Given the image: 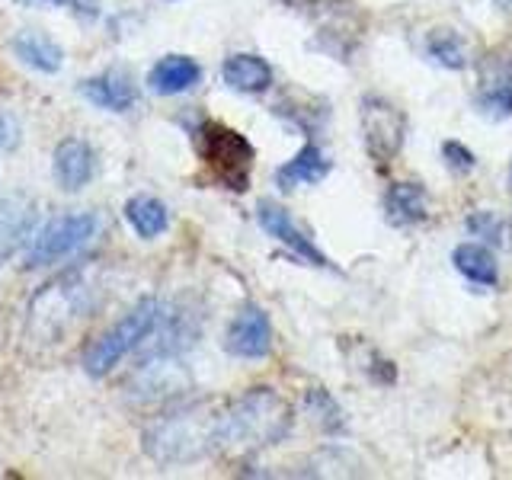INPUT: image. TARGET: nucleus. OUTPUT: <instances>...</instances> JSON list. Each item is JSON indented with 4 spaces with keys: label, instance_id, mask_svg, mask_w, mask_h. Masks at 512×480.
<instances>
[{
    "label": "nucleus",
    "instance_id": "f257e3e1",
    "mask_svg": "<svg viewBox=\"0 0 512 480\" xmlns=\"http://www.w3.org/2000/svg\"><path fill=\"white\" fill-rule=\"evenodd\" d=\"M221 445V416L205 404L176 407L144 429V452L160 464H186Z\"/></svg>",
    "mask_w": 512,
    "mask_h": 480
},
{
    "label": "nucleus",
    "instance_id": "f03ea898",
    "mask_svg": "<svg viewBox=\"0 0 512 480\" xmlns=\"http://www.w3.org/2000/svg\"><path fill=\"white\" fill-rule=\"evenodd\" d=\"M292 429V407L272 388H253L221 416V445L263 448L276 445Z\"/></svg>",
    "mask_w": 512,
    "mask_h": 480
},
{
    "label": "nucleus",
    "instance_id": "7ed1b4c3",
    "mask_svg": "<svg viewBox=\"0 0 512 480\" xmlns=\"http://www.w3.org/2000/svg\"><path fill=\"white\" fill-rule=\"evenodd\" d=\"M167 317H170L167 308L157 298H141L116 327H109L103 336H96V340L87 346V352H84L87 375H93V378L109 375L128 352H135L141 343H148L157 330H164Z\"/></svg>",
    "mask_w": 512,
    "mask_h": 480
},
{
    "label": "nucleus",
    "instance_id": "20e7f679",
    "mask_svg": "<svg viewBox=\"0 0 512 480\" xmlns=\"http://www.w3.org/2000/svg\"><path fill=\"white\" fill-rule=\"evenodd\" d=\"M96 288L90 282V269H71L48 282L29 304V330L42 340H55L64 324L90 311Z\"/></svg>",
    "mask_w": 512,
    "mask_h": 480
},
{
    "label": "nucleus",
    "instance_id": "39448f33",
    "mask_svg": "<svg viewBox=\"0 0 512 480\" xmlns=\"http://www.w3.org/2000/svg\"><path fill=\"white\" fill-rule=\"evenodd\" d=\"M202 157L221 186H228L234 192H247L256 154L244 135L221 122H208L202 128Z\"/></svg>",
    "mask_w": 512,
    "mask_h": 480
},
{
    "label": "nucleus",
    "instance_id": "423d86ee",
    "mask_svg": "<svg viewBox=\"0 0 512 480\" xmlns=\"http://www.w3.org/2000/svg\"><path fill=\"white\" fill-rule=\"evenodd\" d=\"M100 234V215L96 212H68L45 224L39 234H32L26 247V266H52L64 256L84 250Z\"/></svg>",
    "mask_w": 512,
    "mask_h": 480
},
{
    "label": "nucleus",
    "instance_id": "0eeeda50",
    "mask_svg": "<svg viewBox=\"0 0 512 480\" xmlns=\"http://www.w3.org/2000/svg\"><path fill=\"white\" fill-rule=\"evenodd\" d=\"M362 132H365V148L378 164H388L397 157L400 144L407 135V119L394 103L381 100V96H368L362 100Z\"/></svg>",
    "mask_w": 512,
    "mask_h": 480
},
{
    "label": "nucleus",
    "instance_id": "6e6552de",
    "mask_svg": "<svg viewBox=\"0 0 512 480\" xmlns=\"http://www.w3.org/2000/svg\"><path fill=\"white\" fill-rule=\"evenodd\" d=\"M477 106L493 119H506L512 112V48H493L477 64Z\"/></svg>",
    "mask_w": 512,
    "mask_h": 480
},
{
    "label": "nucleus",
    "instance_id": "1a4fd4ad",
    "mask_svg": "<svg viewBox=\"0 0 512 480\" xmlns=\"http://www.w3.org/2000/svg\"><path fill=\"white\" fill-rule=\"evenodd\" d=\"M224 346H228L231 356L263 359L269 352V346H272V327H269V317L263 314V308L247 304V308L231 320Z\"/></svg>",
    "mask_w": 512,
    "mask_h": 480
},
{
    "label": "nucleus",
    "instance_id": "9d476101",
    "mask_svg": "<svg viewBox=\"0 0 512 480\" xmlns=\"http://www.w3.org/2000/svg\"><path fill=\"white\" fill-rule=\"evenodd\" d=\"M256 218H260V224H263V231L269 234V237H276L279 244H285L288 250H295L301 260H308V263H314V266H327V256L320 253L308 237H304L301 231H298V224L288 218V212L282 205H276V202H260V208H256Z\"/></svg>",
    "mask_w": 512,
    "mask_h": 480
},
{
    "label": "nucleus",
    "instance_id": "9b49d317",
    "mask_svg": "<svg viewBox=\"0 0 512 480\" xmlns=\"http://www.w3.org/2000/svg\"><path fill=\"white\" fill-rule=\"evenodd\" d=\"M96 173V154L84 138H64L55 148V180L61 189H84Z\"/></svg>",
    "mask_w": 512,
    "mask_h": 480
},
{
    "label": "nucleus",
    "instance_id": "f8f14e48",
    "mask_svg": "<svg viewBox=\"0 0 512 480\" xmlns=\"http://www.w3.org/2000/svg\"><path fill=\"white\" fill-rule=\"evenodd\" d=\"M36 228V208L23 199H4L0 202V263H7L10 256L26 247Z\"/></svg>",
    "mask_w": 512,
    "mask_h": 480
},
{
    "label": "nucleus",
    "instance_id": "ddd939ff",
    "mask_svg": "<svg viewBox=\"0 0 512 480\" xmlns=\"http://www.w3.org/2000/svg\"><path fill=\"white\" fill-rule=\"evenodd\" d=\"M80 93H84L87 103L106 112H128L135 106V84L119 71L87 77L84 84H80Z\"/></svg>",
    "mask_w": 512,
    "mask_h": 480
},
{
    "label": "nucleus",
    "instance_id": "4468645a",
    "mask_svg": "<svg viewBox=\"0 0 512 480\" xmlns=\"http://www.w3.org/2000/svg\"><path fill=\"white\" fill-rule=\"evenodd\" d=\"M202 68L192 58L186 55H167L160 58L151 74H148V87L160 96H176V93H186L199 84Z\"/></svg>",
    "mask_w": 512,
    "mask_h": 480
},
{
    "label": "nucleus",
    "instance_id": "2eb2a0df",
    "mask_svg": "<svg viewBox=\"0 0 512 480\" xmlns=\"http://www.w3.org/2000/svg\"><path fill=\"white\" fill-rule=\"evenodd\" d=\"M10 48H13V55L26 64V68L39 71V74H55V71H61V64H64V52L52 39H45L42 32H29V29L16 32Z\"/></svg>",
    "mask_w": 512,
    "mask_h": 480
},
{
    "label": "nucleus",
    "instance_id": "dca6fc26",
    "mask_svg": "<svg viewBox=\"0 0 512 480\" xmlns=\"http://www.w3.org/2000/svg\"><path fill=\"white\" fill-rule=\"evenodd\" d=\"M330 173V164L324 160V154H320V148L311 141L304 144V148L288 160L285 167L276 170V186L279 189H295V186H314L320 183L324 176Z\"/></svg>",
    "mask_w": 512,
    "mask_h": 480
},
{
    "label": "nucleus",
    "instance_id": "f3484780",
    "mask_svg": "<svg viewBox=\"0 0 512 480\" xmlns=\"http://www.w3.org/2000/svg\"><path fill=\"white\" fill-rule=\"evenodd\" d=\"M221 77L231 90L263 93L272 84V68L260 55H231L221 64Z\"/></svg>",
    "mask_w": 512,
    "mask_h": 480
},
{
    "label": "nucleus",
    "instance_id": "a211bd4d",
    "mask_svg": "<svg viewBox=\"0 0 512 480\" xmlns=\"http://www.w3.org/2000/svg\"><path fill=\"white\" fill-rule=\"evenodd\" d=\"M384 208L394 224H416L429 212V196L420 183H394L384 196Z\"/></svg>",
    "mask_w": 512,
    "mask_h": 480
},
{
    "label": "nucleus",
    "instance_id": "6ab92c4d",
    "mask_svg": "<svg viewBox=\"0 0 512 480\" xmlns=\"http://www.w3.org/2000/svg\"><path fill=\"white\" fill-rule=\"evenodd\" d=\"M125 221L132 224L135 234L144 240H154L167 231L170 215H167V205L154 199V196H135L125 202Z\"/></svg>",
    "mask_w": 512,
    "mask_h": 480
},
{
    "label": "nucleus",
    "instance_id": "aec40b11",
    "mask_svg": "<svg viewBox=\"0 0 512 480\" xmlns=\"http://www.w3.org/2000/svg\"><path fill=\"white\" fill-rule=\"evenodd\" d=\"M452 263H455V269L461 272L464 279H471L477 285H496V279H500V269H496L493 253L487 247H480V244L455 247Z\"/></svg>",
    "mask_w": 512,
    "mask_h": 480
},
{
    "label": "nucleus",
    "instance_id": "412c9836",
    "mask_svg": "<svg viewBox=\"0 0 512 480\" xmlns=\"http://www.w3.org/2000/svg\"><path fill=\"white\" fill-rule=\"evenodd\" d=\"M426 48H429V55L442 64V68L458 71V68L468 64V45H464V39L458 36L455 29H436L429 36Z\"/></svg>",
    "mask_w": 512,
    "mask_h": 480
},
{
    "label": "nucleus",
    "instance_id": "4be33fe9",
    "mask_svg": "<svg viewBox=\"0 0 512 480\" xmlns=\"http://www.w3.org/2000/svg\"><path fill=\"white\" fill-rule=\"evenodd\" d=\"M468 231L474 237H484V240H493V244H500V218L493 212H474L468 218Z\"/></svg>",
    "mask_w": 512,
    "mask_h": 480
},
{
    "label": "nucleus",
    "instance_id": "5701e85b",
    "mask_svg": "<svg viewBox=\"0 0 512 480\" xmlns=\"http://www.w3.org/2000/svg\"><path fill=\"white\" fill-rule=\"evenodd\" d=\"M442 157H445V164L452 167L455 173H471L474 170V154L464 148V144H458V141H445L442 144Z\"/></svg>",
    "mask_w": 512,
    "mask_h": 480
},
{
    "label": "nucleus",
    "instance_id": "b1692460",
    "mask_svg": "<svg viewBox=\"0 0 512 480\" xmlns=\"http://www.w3.org/2000/svg\"><path fill=\"white\" fill-rule=\"evenodd\" d=\"M13 141H16V122H13L10 116H4V112H0V151L10 148Z\"/></svg>",
    "mask_w": 512,
    "mask_h": 480
},
{
    "label": "nucleus",
    "instance_id": "393cba45",
    "mask_svg": "<svg viewBox=\"0 0 512 480\" xmlns=\"http://www.w3.org/2000/svg\"><path fill=\"white\" fill-rule=\"evenodd\" d=\"M26 7H36V4H45V7H64L68 0H23Z\"/></svg>",
    "mask_w": 512,
    "mask_h": 480
},
{
    "label": "nucleus",
    "instance_id": "a878e982",
    "mask_svg": "<svg viewBox=\"0 0 512 480\" xmlns=\"http://www.w3.org/2000/svg\"><path fill=\"white\" fill-rule=\"evenodd\" d=\"M496 7H500V10H512V0H496Z\"/></svg>",
    "mask_w": 512,
    "mask_h": 480
},
{
    "label": "nucleus",
    "instance_id": "bb28decb",
    "mask_svg": "<svg viewBox=\"0 0 512 480\" xmlns=\"http://www.w3.org/2000/svg\"><path fill=\"white\" fill-rule=\"evenodd\" d=\"M509 180H512V170H509Z\"/></svg>",
    "mask_w": 512,
    "mask_h": 480
}]
</instances>
